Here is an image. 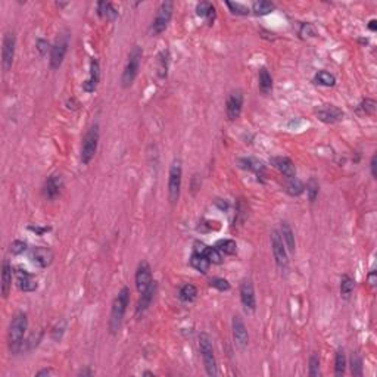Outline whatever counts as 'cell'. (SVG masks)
I'll return each mask as SVG.
<instances>
[{"instance_id":"7402d4cb","label":"cell","mask_w":377,"mask_h":377,"mask_svg":"<svg viewBox=\"0 0 377 377\" xmlns=\"http://www.w3.org/2000/svg\"><path fill=\"white\" fill-rule=\"evenodd\" d=\"M155 290H156V284L154 283L148 290H144L143 294H140L142 296H140L138 302H137V306H136V316L137 317L142 316V314H144V311L150 306L152 299L155 296Z\"/></svg>"},{"instance_id":"1f68e13d","label":"cell","mask_w":377,"mask_h":377,"mask_svg":"<svg viewBox=\"0 0 377 377\" xmlns=\"http://www.w3.org/2000/svg\"><path fill=\"white\" fill-rule=\"evenodd\" d=\"M216 248L224 255H234L238 252V243L234 242L233 239H222L218 240L216 244Z\"/></svg>"},{"instance_id":"6da1fadb","label":"cell","mask_w":377,"mask_h":377,"mask_svg":"<svg viewBox=\"0 0 377 377\" xmlns=\"http://www.w3.org/2000/svg\"><path fill=\"white\" fill-rule=\"evenodd\" d=\"M28 328V317L26 312H18L12 318L8 330V346L10 354L16 355L22 352V346L26 342V333Z\"/></svg>"},{"instance_id":"ab89813d","label":"cell","mask_w":377,"mask_h":377,"mask_svg":"<svg viewBox=\"0 0 377 377\" xmlns=\"http://www.w3.org/2000/svg\"><path fill=\"white\" fill-rule=\"evenodd\" d=\"M310 376L317 377L320 374V356L314 352L310 356Z\"/></svg>"},{"instance_id":"7bdbcfd3","label":"cell","mask_w":377,"mask_h":377,"mask_svg":"<svg viewBox=\"0 0 377 377\" xmlns=\"http://www.w3.org/2000/svg\"><path fill=\"white\" fill-rule=\"evenodd\" d=\"M64 332H65V322L60 320V322H58L56 326L52 328V338H54L56 342H59V340L62 339V336H64Z\"/></svg>"},{"instance_id":"7a4b0ae2","label":"cell","mask_w":377,"mask_h":377,"mask_svg":"<svg viewBox=\"0 0 377 377\" xmlns=\"http://www.w3.org/2000/svg\"><path fill=\"white\" fill-rule=\"evenodd\" d=\"M130 302V289L127 286H124L118 295L115 296L114 302H112V308H110V318H109V328L112 333H116L121 327L124 314L127 311Z\"/></svg>"},{"instance_id":"d590c367","label":"cell","mask_w":377,"mask_h":377,"mask_svg":"<svg viewBox=\"0 0 377 377\" xmlns=\"http://www.w3.org/2000/svg\"><path fill=\"white\" fill-rule=\"evenodd\" d=\"M304 184L302 182H299L296 177L294 178H289L288 183H286V192L290 194V196H299L302 192H304Z\"/></svg>"},{"instance_id":"cb8c5ba5","label":"cell","mask_w":377,"mask_h":377,"mask_svg":"<svg viewBox=\"0 0 377 377\" xmlns=\"http://www.w3.org/2000/svg\"><path fill=\"white\" fill-rule=\"evenodd\" d=\"M98 15L105 21H114L118 16V10L110 2H99L98 3Z\"/></svg>"},{"instance_id":"52a82bcc","label":"cell","mask_w":377,"mask_h":377,"mask_svg":"<svg viewBox=\"0 0 377 377\" xmlns=\"http://www.w3.org/2000/svg\"><path fill=\"white\" fill-rule=\"evenodd\" d=\"M172 10H174V3L172 2H162L161 4L158 6L155 18L152 21V26H150L152 34L160 36L166 30L171 18H172Z\"/></svg>"},{"instance_id":"b9f144b4","label":"cell","mask_w":377,"mask_h":377,"mask_svg":"<svg viewBox=\"0 0 377 377\" xmlns=\"http://www.w3.org/2000/svg\"><path fill=\"white\" fill-rule=\"evenodd\" d=\"M318 183L314 180V178H311L308 183H306V193H308V198H310V200L311 202H314L316 199H317V196H318Z\"/></svg>"},{"instance_id":"d4e9b609","label":"cell","mask_w":377,"mask_h":377,"mask_svg":"<svg viewBox=\"0 0 377 377\" xmlns=\"http://www.w3.org/2000/svg\"><path fill=\"white\" fill-rule=\"evenodd\" d=\"M196 252H200L211 264H221L222 262V254L216 249V246H205L200 244V248H196Z\"/></svg>"},{"instance_id":"277c9868","label":"cell","mask_w":377,"mask_h":377,"mask_svg":"<svg viewBox=\"0 0 377 377\" xmlns=\"http://www.w3.org/2000/svg\"><path fill=\"white\" fill-rule=\"evenodd\" d=\"M99 124H93L82 137V143H81V154L80 160L84 165L90 164L92 160L96 155L98 150V144H99Z\"/></svg>"},{"instance_id":"4316f807","label":"cell","mask_w":377,"mask_h":377,"mask_svg":"<svg viewBox=\"0 0 377 377\" xmlns=\"http://www.w3.org/2000/svg\"><path fill=\"white\" fill-rule=\"evenodd\" d=\"M190 266L196 270V271L206 274L210 267H211V262H210L200 252H196V250H194V252L192 254V256H190Z\"/></svg>"},{"instance_id":"f6af8a7d","label":"cell","mask_w":377,"mask_h":377,"mask_svg":"<svg viewBox=\"0 0 377 377\" xmlns=\"http://www.w3.org/2000/svg\"><path fill=\"white\" fill-rule=\"evenodd\" d=\"M49 48H50V44H49V42L44 40V38H38L37 43H36V49L38 50V54H42V56H44V54H48Z\"/></svg>"},{"instance_id":"2e32d148","label":"cell","mask_w":377,"mask_h":377,"mask_svg":"<svg viewBox=\"0 0 377 377\" xmlns=\"http://www.w3.org/2000/svg\"><path fill=\"white\" fill-rule=\"evenodd\" d=\"M62 188H64V180H62V177L58 176V174H54V176H50V177L44 182L43 188H42V193H43L44 199L54 200V199H56V198L60 194Z\"/></svg>"},{"instance_id":"3957f363","label":"cell","mask_w":377,"mask_h":377,"mask_svg":"<svg viewBox=\"0 0 377 377\" xmlns=\"http://www.w3.org/2000/svg\"><path fill=\"white\" fill-rule=\"evenodd\" d=\"M142 56H143V50L140 46H133V49L128 54V59L127 64L124 66L122 76H121V84L124 88H128L133 86L136 77L138 74L140 70V62H142Z\"/></svg>"},{"instance_id":"f546056e","label":"cell","mask_w":377,"mask_h":377,"mask_svg":"<svg viewBox=\"0 0 377 377\" xmlns=\"http://www.w3.org/2000/svg\"><path fill=\"white\" fill-rule=\"evenodd\" d=\"M346 370V356H345V350L342 348L336 350V356H334V376L340 377L345 374Z\"/></svg>"},{"instance_id":"30bf717a","label":"cell","mask_w":377,"mask_h":377,"mask_svg":"<svg viewBox=\"0 0 377 377\" xmlns=\"http://www.w3.org/2000/svg\"><path fill=\"white\" fill-rule=\"evenodd\" d=\"M15 48H16L15 32L8 31L3 36V43H2V65H3V70L6 72L12 68L14 58H15Z\"/></svg>"},{"instance_id":"681fc988","label":"cell","mask_w":377,"mask_h":377,"mask_svg":"<svg viewBox=\"0 0 377 377\" xmlns=\"http://www.w3.org/2000/svg\"><path fill=\"white\" fill-rule=\"evenodd\" d=\"M368 283H370V286H374V284H376V272H374V271H372V272L368 274Z\"/></svg>"},{"instance_id":"8fae6325","label":"cell","mask_w":377,"mask_h":377,"mask_svg":"<svg viewBox=\"0 0 377 377\" xmlns=\"http://www.w3.org/2000/svg\"><path fill=\"white\" fill-rule=\"evenodd\" d=\"M136 288L138 290V294H143L144 290H148L155 282H154V276H152V268L149 266L148 261H142L138 262L137 270H136Z\"/></svg>"},{"instance_id":"ee69618b","label":"cell","mask_w":377,"mask_h":377,"mask_svg":"<svg viewBox=\"0 0 377 377\" xmlns=\"http://www.w3.org/2000/svg\"><path fill=\"white\" fill-rule=\"evenodd\" d=\"M27 250V243L24 240H14L10 244V252L14 255H21Z\"/></svg>"},{"instance_id":"5bb4252c","label":"cell","mask_w":377,"mask_h":377,"mask_svg":"<svg viewBox=\"0 0 377 377\" xmlns=\"http://www.w3.org/2000/svg\"><path fill=\"white\" fill-rule=\"evenodd\" d=\"M14 277H15L18 289L22 292H34L38 288L37 278L31 272H28L27 270L20 268V267L15 268L14 270Z\"/></svg>"},{"instance_id":"e575fe53","label":"cell","mask_w":377,"mask_h":377,"mask_svg":"<svg viewBox=\"0 0 377 377\" xmlns=\"http://www.w3.org/2000/svg\"><path fill=\"white\" fill-rule=\"evenodd\" d=\"M314 82L320 84V86H324V87H333L336 84V78H334L333 74H330L327 71H318L314 76Z\"/></svg>"},{"instance_id":"8d00e7d4","label":"cell","mask_w":377,"mask_h":377,"mask_svg":"<svg viewBox=\"0 0 377 377\" xmlns=\"http://www.w3.org/2000/svg\"><path fill=\"white\" fill-rule=\"evenodd\" d=\"M350 372L354 376H362V358L358 352H355L350 358Z\"/></svg>"},{"instance_id":"f1b7e54d","label":"cell","mask_w":377,"mask_h":377,"mask_svg":"<svg viewBox=\"0 0 377 377\" xmlns=\"http://www.w3.org/2000/svg\"><path fill=\"white\" fill-rule=\"evenodd\" d=\"M196 296H198V289H196V286L192 284V283L183 284V286L180 288V290H178V298H180L182 302L190 304V302H193V300L196 299Z\"/></svg>"},{"instance_id":"83f0119b","label":"cell","mask_w":377,"mask_h":377,"mask_svg":"<svg viewBox=\"0 0 377 377\" xmlns=\"http://www.w3.org/2000/svg\"><path fill=\"white\" fill-rule=\"evenodd\" d=\"M196 14H198L200 18L208 20L210 24H212V21H214V18H216V8H214V4L210 3V2H200V3H198V6H196Z\"/></svg>"},{"instance_id":"c3c4849f","label":"cell","mask_w":377,"mask_h":377,"mask_svg":"<svg viewBox=\"0 0 377 377\" xmlns=\"http://www.w3.org/2000/svg\"><path fill=\"white\" fill-rule=\"evenodd\" d=\"M52 374H54V370H52V368H43V370H40V372H37V373H36V376L37 377L52 376Z\"/></svg>"},{"instance_id":"f35d334b","label":"cell","mask_w":377,"mask_h":377,"mask_svg":"<svg viewBox=\"0 0 377 377\" xmlns=\"http://www.w3.org/2000/svg\"><path fill=\"white\" fill-rule=\"evenodd\" d=\"M360 110L364 114V115H374L376 112V100L374 99H364L361 104H360Z\"/></svg>"},{"instance_id":"4fadbf2b","label":"cell","mask_w":377,"mask_h":377,"mask_svg":"<svg viewBox=\"0 0 377 377\" xmlns=\"http://www.w3.org/2000/svg\"><path fill=\"white\" fill-rule=\"evenodd\" d=\"M243 108V93L240 90H233L226 102V112H227V118L230 121H236L240 114H242Z\"/></svg>"},{"instance_id":"ba28073f","label":"cell","mask_w":377,"mask_h":377,"mask_svg":"<svg viewBox=\"0 0 377 377\" xmlns=\"http://www.w3.org/2000/svg\"><path fill=\"white\" fill-rule=\"evenodd\" d=\"M68 46H70V34L65 31V32H60L59 37L56 38L54 44L50 48V59H49V64H50V68L56 71L60 68L62 62H64V58L68 52Z\"/></svg>"},{"instance_id":"ac0fdd59","label":"cell","mask_w":377,"mask_h":377,"mask_svg":"<svg viewBox=\"0 0 377 377\" xmlns=\"http://www.w3.org/2000/svg\"><path fill=\"white\" fill-rule=\"evenodd\" d=\"M99 80H100V65H99V60L96 58H93L90 60V76L82 82V92L93 93L98 88Z\"/></svg>"},{"instance_id":"603a6c76","label":"cell","mask_w":377,"mask_h":377,"mask_svg":"<svg viewBox=\"0 0 377 377\" xmlns=\"http://www.w3.org/2000/svg\"><path fill=\"white\" fill-rule=\"evenodd\" d=\"M258 87L262 94H270L272 92V77L266 66H262L258 72Z\"/></svg>"},{"instance_id":"74e56055","label":"cell","mask_w":377,"mask_h":377,"mask_svg":"<svg viewBox=\"0 0 377 377\" xmlns=\"http://www.w3.org/2000/svg\"><path fill=\"white\" fill-rule=\"evenodd\" d=\"M210 286L216 289V290H220V292H228V290H230V283H228V280L221 278V277H214V278H211V280H210Z\"/></svg>"},{"instance_id":"f5cc1de1","label":"cell","mask_w":377,"mask_h":377,"mask_svg":"<svg viewBox=\"0 0 377 377\" xmlns=\"http://www.w3.org/2000/svg\"><path fill=\"white\" fill-rule=\"evenodd\" d=\"M143 376H155V374H154V373H150V372H144V373H143Z\"/></svg>"},{"instance_id":"8992f818","label":"cell","mask_w":377,"mask_h":377,"mask_svg":"<svg viewBox=\"0 0 377 377\" xmlns=\"http://www.w3.org/2000/svg\"><path fill=\"white\" fill-rule=\"evenodd\" d=\"M199 350L202 355V361L206 370L208 376H216L218 374V367H216V358L212 348V340L206 333L199 334Z\"/></svg>"},{"instance_id":"4dcf8cb0","label":"cell","mask_w":377,"mask_h":377,"mask_svg":"<svg viewBox=\"0 0 377 377\" xmlns=\"http://www.w3.org/2000/svg\"><path fill=\"white\" fill-rule=\"evenodd\" d=\"M354 289H355V280L348 274H344L340 278V296L350 299Z\"/></svg>"},{"instance_id":"bcb514c9","label":"cell","mask_w":377,"mask_h":377,"mask_svg":"<svg viewBox=\"0 0 377 377\" xmlns=\"http://www.w3.org/2000/svg\"><path fill=\"white\" fill-rule=\"evenodd\" d=\"M28 228H30L31 232H34L36 234H38V236H42V234H44V233H48V232L52 230L50 227H40V226H36V227H34V226H30Z\"/></svg>"},{"instance_id":"836d02e7","label":"cell","mask_w":377,"mask_h":377,"mask_svg":"<svg viewBox=\"0 0 377 377\" xmlns=\"http://www.w3.org/2000/svg\"><path fill=\"white\" fill-rule=\"evenodd\" d=\"M276 8V4L272 2H268V0H260V2H255L252 4V10L256 14V15H268L270 12H272Z\"/></svg>"},{"instance_id":"60d3db41","label":"cell","mask_w":377,"mask_h":377,"mask_svg":"<svg viewBox=\"0 0 377 377\" xmlns=\"http://www.w3.org/2000/svg\"><path fill=\"white\" fill-rule=\"evenodd\" d=\"M227 8L232 10V14L234 15H248L249 14V8H246L242 3H234V2H226Z\"/></svg>"},{"instance_id":"7dc6e473","label":"cell","mask_w":377,"mask_h":377,"mask_svg":"<svg viewBox=\"0 0 377 377\" xmlns=\"http://www.w3.org/2000/svg\"><path fill=\"white\" fill-rule=\"evenodd\" d=\"M377 156L376 155H373L372 156V161H370V170H372V176H373V178H376L377 177Z\"/></svg>"},{"instance_id":"7c38bea8","label":"cell","mask_w":377,"mask_h":377,"mask_svg":"<svg viewBox=\"0 0 377 377\" xmlns=\"http://www.w3.org/2000/svg\"><path fill=\"white\" fill-rule=\"evenodd\" d=\"M314 112H316L317 118L324 124H336V122L342 121L345 116L342 109L334 106V105H328V104L317 106Z\"/></svg>"},{"instance_id":"ffe728a7","label":"cell","mask_w":377,"mask_h":377,"mask_svg":"<svg viewBox=\"0 0 377 377\" xmlns=\"http://www.w3.org/2000/svg\"><path fill=\"white\" fill-rule=\"evenodd\" d=\"M271 162H272V165L280 171V174L286 180L296 177V168H295V164L292 162L290 158H288V156H277V158H272Z\"/></svg>"},{"instance_id":"44dd1931","label":"cell","mask_w":377,"mask_h":377,"mask_svg":"<svg viewBox=\"0 0 377 377\" xmlns=\"http://www.w3.org/2000/svg\"><path fill=\"white\" fill-rule=\"evenodd\" d=\"M12 266L9 262V260L3 261V267H2V296L8 298L10 288H12Z\"/></svg>"},{"instance_id":"484cf974","label":"cell","mask_w":377,"mask_h":377,"mask_svg":"<svg viewBox=\"0 0 377 377\" xmlns=\"http://www.w3.org/2000/svg\"><path fill=\"white\" fill-rule=\"evenodd\" d=\"M280 236H282V239L284 242V246L289 249V252H295V249H296L295 234H294V230L290 228V226L288 222H282Z\"/></svg>"},{"instance_id":"9a60e30c","label":"cell","mask_w":377,"mask_h":377,"mask_svg":"<svg viewBox=\"0 0 377 377\" xmlns=\"http://www.w3.org/2000/svg\"><path fill=\"white\" fill-rule=\"evenodd\" d=\"M232 330H233V339H234V345L239 350H244L249 344V334H248V328L243 323L240 316H233L232 320Z\"/></svg>"},{"instance_id":"d6986e66","label":"cell","mask_w":377,"mask_h":377,"mask_svg":"<svg viewBox=\"0 0 377 377\" xmlns=\"http://www.w3.org/2000/svg\"><path fill=\"white\" fill-rule=\"evenodd\" d=\"M240 300H242L243 306L246 310L255 311L256 308V298H255V290H254V284L250 280H243L240 284Z\"/></svg>"},{"instance_id":"f907efd6","label":"cell","mask_w":377,"mask_h":377,"mask_svg":"<svg viewBox=\"0 0 377 377\" xmlns=\"http://www.w3.org/2000/svg\"><path fill=\"white\" fill-rule=\"evenodd\" d=\"M376 24H377V21H376V20H372V21H370V22H368V28H370V30H372V31H376V30H377V26H376Z\"/></svg>"},{"instance_id":"816d5d0a","label":"cell","mask_w":377,"mask_h":377,"mask_svg":"<svg viewBox=\"0 0 377 377\" xmlns=\"http://www.w3.org/2000/svg\"><path fill=\"white\" fill-rule=\"evenodd\" d=\"M78 376H93V372L92 370H81Z\"/></svg>"},{"instance_id":"d6a6232c","label":"cell","mask_w":377,"mask_h":377,"mask_svg":"<svg viewBox=\"0 0 377 377\" xmlns=\"http://www.w3.org/2000/svg\"><path fill=\"white\" fill-rule=\"evenodd\" d=\"M240 164H242L243 168H246V170H249V171H254V172L258 176V178H260V177H264L266 170H264V165H262L261 162L255 161V160H252V158H244V160H240Z\"/></svg>"},{"instance_id":"e0dca14e","label":"cell","mask_w":377,"mask_h":377,"mask_svg":"<svg viewBox=\"0 0 377 377\" xmlns=\"http://www.w3.org/2000/svg\"><path fill=\"white\" fill-rule=\"evenodd\" d=\"M31 260L40 268H48L54 262V250L46 246H36L31 250Z\"/></svg>"},{"instance_id":"9c48e42d","label":"cell","mask_w":377,"mask_h":377,"mask_svg":"<svg viewBox=\"0 0 377 377\" xmlns=\"http://www.w3.org/2000/svg\"><path fill=\"white\" fill-rule=\"evenodd\" d=\"M270 242H271V250H272V256L276 260V264L280 270H286L289 267V258H288V250L284 242L280 236V233L277 230L271 232L270 234Z\"/></svg>"},{"instance_id":"5b68a950","label":"cell","mask_w":377,"mask_h":377,"mask_svg":"<svg viewBox=\"0 0 377 377\" xmlns=\"http://www.w3.org/2000/svg\"><path fill=\"white\" fill-rule=\"evenodd\" d=\"M182 180H183V164L182 160H174L168 172V199L172 205H176L180 199Z\"/></svg>"}]
</instances>
